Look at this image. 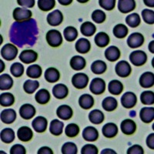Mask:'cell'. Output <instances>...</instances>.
<instances>
[{"mask_svg": "<svg viewBox=\"0 0 154 154\" xmlns=\"http://www.w3.org/2000/svg\"><path fill=\"white\" fill-rule=\"evenodd\" d=\"M126 23L131 28H137V27H138L140 25L141 19H140L139 14H137V13H133V14H130L126 16Z\"/></svg>", "mask_w": 154, "mask_h": 154, "instance_id": "44", "label": "cell"}, {"mask_svg": "<svg viewBox=\"0 0 154 154\" xmlns=\"http://www.w3.org/2000/svg\"><path fill=\"white\" fill-rule=\"evenodd\" d=\"M45 79L48 82L55 83L58 82L60 78V74L59 70L54 67H49L45 72Z\"/></svg>", "mask_w": 154, "mask_h": 154, "instance_id": "27", "label": "cell"}, {"mask_svg": "<svg viewBox=\"0 0 154 154\" xmlns=\"http://www.w3.org/2000/svg\"><path fill=\"white\" fill-rule=\"evenodd\" d=\"M63 21V15L59 9L53 11L47 16V23L52 26H58Z\"/></svg>", "mask_w": 154, "mask_h": 154, "instance_id": "12", "label": "cell"}, {"mask_svg": "<svg viewBox=\"0 0 154 154\" xmlns=\"http://www.w3.org/2000/svg\"><path fill=\"white\" fill-rule=\"evenodd\" d=\"M108 90L112 95L119 96L123 91V85L120 81L113 79L110 81L108 85Z\"/></svg>", "mask_w": 154, "mask_h": 154, "instance_id": "28", "label": "cell"}, {"mask_svg": "<svg viewBox=\"0 0 154 154\" xmlns=\"http://www.w3.org/2000/svg\"><path fill=\"white\" fill-rule=\"evenodd\" d=\"M94 41L96 46L99 47H106L109 43V36L104 32H100L96 35Z\"/></svg>", "mask_w": 154, "mask_h": 154, "instance_id": "32", "label": "cell"}, {"mask_svg": "<svg viewBox=\"0 0 154 154\" xmlns=\"http://www.w3.org/2000/svg\"><path fill=\"white\" fill-rule=\"evenodd\" d=\"M53 94L58 100H63L69 94L68 87L63 83L55 85L53 88Z\"/></svg>", "mask_w": 154, "mask_h": 154, "instance_id": "18", "label": "cell"}, {"mask_svg": "<svg viewBox=\"0 0 154 154\" xmlns=\"http://www.w3.org/2000/svg\"><path fill=\"white\" fill-rule=\"evenodd\" d=\"M140 85L143 88L148 89L153 86L154 85V74L152 72H145L140 75Z\"/></svg>", "mask_w": 154, "mask_h": 154, "instance_id": "15", "label": "cell"}, {"mask_svg": "<svg viewBox=\"0 0 154 154\" xmlns=\"http://www.w3.org/2000/svg\"><path fill=\"white\" fill-rule=\"evenodd\" d=\"M72 83L74 87L76 89H85L89 83V77L86 74L78 72L72 76Z\"/></svg>", "mask_w": 154, "mask_h": 154, "instance_id": "5", "label": "cell"}, {"mask_svg": "<svg viewBox=\"0 0 154 154\" xmlns=\"http://www.w3.org/2000/svg\"><path fill=\"white\" fill-rule=\"evenodd\" d=\"M61 151L63 154H76L78 148L74 143L67 142L63 144Z\"/></svg>", "mask_w": 154, "mask_h": 154, "instance_id": "47", "label": "cell"}, {"mask_svg": "<svg viewBox=\"0 0 154 154\" xmlns=\"http://www.w3.org/2000/svg\"><path fill=\"white\" fill-rule=\"evenodd\" d=\"M130 60L133 65L141 66L147 61V55L142 50H136L130 55Z\"/></svg>", "mask_w": 154, "mask_h": 154, "instance_id": "3", "label": "cell"}, {"mask_svg": "<svg viewBox=\"0 0 154 154\" xmlns=\"http://www.w3.org/2000/svg\"><path fill=\"white\" fill-rule=\"evenodd\" d=\"M39 86V82L36 80L28 79L23 84V89L28 94H32Z\"/></svg>", "mask_w": 154, "mask_h": 154, "instance_id": "43", "label": "cell"}, {"mask_svg": "<svg viewBox=\"0 0 154 154\" xmlns=\"http://www.w3.org/2000/svg\"><path fill=\"white\" fill-rule=\"evenodd\" d=\"M120 129L124 134L132 135L137 130V124L132 119H126L121 123Z\"/></svg>", "mask_w": 154, "mask_h": 154, "instance_id": "17", "label": "cell"}, {"mask_svg": "<svg viewBox=\"0 0 154 154\" xmlns=\"http://www.w3.org/2000/svg\"><path fill=\"white\" fill-rule=\"evenodd\" d=\"M145 38L143 34L140 32H133L127 38V45L132 49L142 46L144 43Z\"/></svg>", "mask_w": 154, "mask_h": 154, "instance_id": "9", "label": "cell"}, {"mask_svg": "<svg viewBox=\"0 0 154 154\" xmlns=\"http://www.w3.org/2000/svg\"><path fill=\"white\" fill-rule=\"evenodd\" d=\"M98 152V148L93 144H86L81 150L82 154H97Z\"/></svg>", "mask_w": 154, "mask_h": 154, "instance_id": "53", "label": "cell"}, {"mask_svg": "<svg viewBox=\"0 0 154 154\" xmlns=\"http://www.w3.org/2000/svg\"><path fill=\"white\" fill-rule=\"evenodd\" d=\"M35 100L39 104H46L50 100V93L46 89H39L35 94Z\"/></svg>", "mask_w": 154, "mask_h": 154, "instance_id": "34", "label": "cell"}, {"mask_svg": "<svg viewBox=\"0 0 154 154\" xmlns=\"http://www.w3.org/2000/svg\"><path fill=\"white\" fill-rule=\"evenodd\" d=\"M63 35L68 42H73L78 37V31L73 26H67L63 31Z\"/></svg>", "mask_w": 154, "mask_h": 154, "instance_id": "41", "label": "cell"}, {"mask_svg": "<svg viewBox=\"0 0 154 154\" xmlns=\"http://www.w3.org/2000/svg\"><path fill=\"white\" fill-rule=\"evenodd\" d=\"M137 97L133 92H126L121 97V104L124 108L131 109L136 106Z\"/></svg>", "mask_w": 154, "mask_h": 154, "instance_id": "8", "label": "cell"}, {"mask_svg": "<svg viewBox=\"0 0 154 154\" xmlns=\"http://www.w3.org/2000/svg\"><path fill=\"white\" fill-rule=\"evenodd\" d=\"M142 17L147 24L152 25L154 23V12L152 9H143L142 11Z\"/></svg>", "mask_w": 154, "mask_h": 154, "instance_id": "51", "label": "cell"}, {"mask_svg": "<svg viewBox=\"0 0 154 154\" xmlns=\"http://www.w3.org/2000/svg\"><path fill=\"white\" fill-rule=\"evenodd\" d=\"M105 153H114V154H116V152H115V151L112 150V149H103V150L102 151L101 154H105Z\"/></svg>", "mask_w": 154, "mask_h": 154, "instance_id": "60", "label": "cell"}, {"mask_svg": "<svg viewBox=\"0 0 154 154\" xmlns=\"http://www.w3.org/2000/svg\"><path fill=\"white\" fill-rule=\"evenodd\" d=\"M153 44H154V41H151L149 44V50L150 51L151 53H154V50H153Z\"/></svg>", "mask_w": 154, "mask_h": 154, "instance_id": "62", "label": "cell"}, {"mask_svg": "<svg viewBox=\"0 0 154 154\" xmlns=\"http://www.w3.org/2000/svg\"><path fill=\"white\" fill-rule=\"evenodd\" d=\"M79 133V126L75 123H69L66 126L65 133L69 138H73L78 136Z\"/></svg>", "mask_w": 154, "mask_h": 154, "instance_id": "46", "label": "cell"}, {"mask_svg": "<svg viewBox=\"0 0 154 154\" xmlns=\"http://www.w3.org/2000/svg\"><path fill=\"white\" fill-rule=\"evenodd\" d=\"M128 32H129V30H128V28L126 27V26H125L124 24H122V23L115 26V27L113 28V30H112L113 35L118 38H125L127 35Z\"/></svg>", "mask_w": 154, "mask_h": 154, "instance_id": "42", "label": "cell"}, {"mask_svg": "<svg viewBox=\"0 0 154 154\" xmlns=\"http://www.w3.org/2000/svg\"><path fill=\"white\" fill-rule=\"evenodd\" d=\"M80 31L85 36H92L96 33V27L91 22H85L81 25Z\"/></svg>", "mask_w": 154, "mask_h": 154, "instance_id": "35", "label": "cell"}, {"mask_svg": "<svg viewBox=\"0 0 154 154\" xmlns=\"http://www.w3.org/2000/svg\"><path fill=\"white\" fill-rule=\"evenodd\" d=\"M140 101L144 105H152L154 103V93L150 90H146L140 95Z\"/></svg>", "mask_w": 154, "mask_h": 154, "instance_id": "45", "label": "cell"}, {"mask_svg": "<svg viewBox=\"0 0 154 154\" xmlns=\"http://www.w3.org/2000/svg\"><path fill=\"white\" fill-rule=\"evenodd\" d=\"M144 4L148 6H150V7H153L154 6V4H153V1H147V0H144L143 1Z\"/></svg>", "mask_w": 154, "mask_h": 154, "instance_id": "61", "label": "cell"}, {"mask_svg": "<svg viewBox=\"0 0 154 154\" xmlns=\"http://www.w3.org/2000/svg\"><path fill=\"white\" fill-rule=\"evenodd\" d=\"M102 106L107 112H112L115 110L118 106L117 100H116L112 96H108L106 97L103 102H102Z\"/></svg>", "mask_w": 154, "mask_h": 154, "instance_id": "31", "label": "cell"}, {"mask_svg": "<svg viewBox=\"0 0 154 154\" xmlns=\"http://www.w3.org/2000/svg\"><path fill=\"white\" fill-rule=\"evenodd\" d=\"M56 5L55 0H38V6L42 11L46 12L53 9Z\"/></svg>", "mask_w": 154, "mask_h": 154, "instance_id": "48", "label": "cell"}, {"mask_svg": "<svg viewBox=\"0 0 154 154\" xmlns=\"http://www.w3.org/2000/svg\"><path fill=\"white\" fill-rule=\"evenodd\" d=\"M46 42L52 47H59L63 43V36L60 31L51 29L47 32L46 35Z\"/></svg>", "mask_w": 154, "mask_h": 154, "instance_id": "1", "label": "cell"}, {"mask_svg": "<svg viewBox=\"0 0 154 154\" xmlns=\"http://www.w3.org/2000/svg\"><path fill=\"white\" fill-rule=\"evenodd\" d=\"M11 154H26V148L23 145L20 144H16V145L12 146L10 149Z\"/></svg>", "mask_w": 154, "mask_h": 154, "instance_id": "54", "label": "cell"}, {"mask_svg": "<svg viewBox=\"0 0 154 154\" xmlns=\"http://www.w3.org/2000/svg\"><path fill=\"white\" fill-rule=\"evenodd\" d=\"M38 154H53V151L49 147L42 146L38 150Z\"/></svg>", "mask_w": 154, "mask_h": 154, "instance_id": "58", "label": "cell"}, {"mask_svg": "<svg viewBox=\"0 0 154 154\" xmlns=\"http://www.w3.org/2000/svg\"><path fill=\"white\" fill-rule=\"evenodd\" d=\"M15 97L10 93H4L0 95V105L3 107L11 106L14 104Z\"/></svg>", "mask_w": 154, "mask_h": 154, "instance_id": "39", "label": "cell"}, {"mask_svg": "<svg viewBox=\"0 0 154 154\" xmlns=\"http://www.w3.org/2000/svg\"><path fill=\"white\" fill-rule=\"evenodd\" d=\"M89 90L95 95H101L106 90V82L101 78H95L89 85Z\"/></svg>", "mask_w": 154, "mask_h": 154, "instance_id": "6", "label": "cell"}, {"mask_svg": "<svg viewBox=\"0 0 154 154\" xmlns=\"http://www.w3.org/2000/svg\"><path fill=\"white\" fill-rule=\"evenodd\" d=\"M140 117L145 123H149L154 119L153 107H144L141 109L140 112Z\"/></svg>", "mask_w": 154, "mask_h": 154, "instance_id": "23", "label": "cell"}, {"mask_svg": "<svg viewBox=\"0 0 154 154\" xmlns=\"http://www.w3.org/2000/svg\"><path fill=\"white\" fill-rule=\"evenodd\" d=\"M12 16L17 23H23L31 19L32 12L29 9L17 7L13 10Z\"/></svg>", "mask_w": 154, "mask_h": 154, "instance_id": "4", "label": "cell"}, {"mask_svg": "<svg viewBox=\"0 0 154 154\" xmlns=\"http://www.w3.org/2000/svg\"><path fill=\"white\" fill-rule=\"evenodd\" d=\"M17 137L22 142H29L32 139L33 132L28 126H22L18 130Z\"/></svg>", "mask_w": 154, "mask_h": 154, "instance_id": "20", "label": "cell"}, {"mask_svg": "<svg viewBox=\"0 0 154 154\" xmlns=\"http://www.w3.org/2000/svg\"><path fill=\"white\" fill-rule=\"evenodd\" d=\"M19 115L23 119L29 120L35 115V108L32 104H23L19 109Z\"/></svg>", "mask_w": 154, "mask_h": 154, "instance_id": "13", "label": "cell"}, {"mask_svg": "<svg viewBox=\"0 0 154 154\" xmlns=\"http://www.w3.org/2000/svg\"><path fill=\"white\" fill-rule=\"evenodd\" d=\"M106 19V13L101 9H96L92 13V19L96 23H103Z\"/></svg>", "mask_w": 154, "mask_h": 154, "instance_id": "50", "label": "cell"}, {"mask_svg": "<svg viewBox=\"0 0 154 154\" xmlns=\"http://www.w3.org/2000/svg\"><path fill=\"white\" fill-rule=\"evenodd\" d=\"M48 121L44 116H37L32 122V126L36 133H42L47 129Z\"/></svg>", "mask_w": 154, "mask_h": 154, "instance_id": "11", "label": "cell"}, {"mask_svg": "<svg viewBox=\"0 0 154 154\" xmlns=\"http://www.w3.org/2000/svg\"><path fill=\"white\" fill-rule=\"evenodd\" d=\"M127 154H143L144 150L143 148L140 145H133L132 146H130L129 149H127Z\"/></svg>", "mask_w": 154, "mask_h": 154, "instance_id": "55", "label": "cell"}, {"mask_svg": "<svg viewBox=\"0 0 154 154\" xmlns=\"http://www.w3.org/2000/svg\"><path fill=\"white\" fill-rule=\"evenodd\" d=\"M136 2L134 0H119L118 2V9L122 13H128L134 10Z\"/></svg>", "mask_w": 154, "mask_h": 154, "instance_id": "21", "label": "cell"}, {"mask_svg": "<svg viewBox=\"0 0 154 154\" xmlns=\"http://www.w3.org/2000/svg\"><path fill=\"white\" fill-rule=\"evenodd\" d=\"M94 98L89 94L82 95L79 99V106L84 109H89L92 108L94 105Z\"/></svg>", "mask_w": 154, "mask_h": 154, "instance_id": "29", "label": "cell"}, {"mask_svg": "<svg viewBox=\"0 0 154 154\" xmlns=\"http://www.w3.org/2000/svg\"><path fill=\"white\" fill-rule=\"evenodd\" d=\"M58 2H59V3H60L63 5H68L72 3V0H66V1L65 0H59Z\"/></svg>", "mask_w": 154, "mask_h": 154, "instance_id": "59", "label": "cell"}, {"mask_svg": "<svg viewBox=\"0 0 154 154\" xmlns=\"http://www.w3.org/2000/svg\"><path fill=\"white\" fill-rule=\"evenodd\" d=\"M19 59L25 64H30L36 61L38 59V54L32 49H26L20 53Z\"/></svg>", "mask_w": 154, "mask_h": 154, "instance_id": "10", "label": "cell"}, {"mask_svg": "<svg viewBox=\"0 0 154 154\" xmlns=\"http://www.w3.org/2000/svg\"><path fill=\"white\" fill-rule=\"evenodd\" d=\"M121 53L118 47L115 46H109L105 51V57L110 62H115L120 58Z\"/></svg>", "mask_w": 154, "mask_h": 154, "instance_id": "24", "label": "cell"}, {"mask_svg": "<svg viewBox=\"0 0 154 154\" xmlns=\"http://www.w3.org/2000/svg\"><path fill=\"white\" fill-rule=\"evenodd\" d=\"M107 66L105 62L102 60H96L93 62L91 65L92 72L96 75H100L103 74L106 71Z\"/></svg>", "mask_w": 154, "mask_h": 154, "instance_id": "38", "label": "cell"}, {"mask_svg": "<svg viewBox=\"0 0 154 154\" xmlns=\"http://www.w3.org/2000/svg\"><path fill=\"white\" fill-rule=\"evenodd\" d=\"M15 137H16V135H15L14 130L11 128H5L1 131L0 138L4 143H11L14 141Z\"/></svg>", "mask_w": 154, "mask_h": 154, "instance_id": "30", "label": "cell"}, {"mask_svg": "<svg viewBox=\"0 0 154 154\" xmlns=\"http://www.w3.org/2000/svg\"><path fill=\"white\" fill-rule=\"evenodd\" d=\"M13 86V79L9 74L0 75V90H8Z\"/></svg>", "mask_w": 154, "mask_h": 154, "instance_id": "37", "label": "cell"}, {"mask_svg": "<svg viewBox=\"0 0 154 154\" xmlns=\"http://www.w3.org/2000/svg\"><path fill=\"white\" fill-rule=\"evenodd\" d=\"M102 133L104 137L108 139L115 137L118 133L117 126L113 123H108L105 124L102 129Z\"/></svg>", "mask_w": 154, "mask_h": 154, "instance_id": "22", "label": "cell"}, {"mask_svg": "<svg viewBox=\"0 0 154 154\" xmlns=\"http://www.w3.org/2000/svg\"><path fill=\"white\" fill-rule=\"evenodd\" d=\"M90 49H91V44L86 38H79L75 43V50L81 54H86L89 53Z\"/></svg>", "mask_w": 154, "mask_h": 154, "instance_id": "25", "label": "cell"}, {"mask_svg": "<svg viewBox=\"0 0 154 154\" xmlns=\"http://www.w3.org/2000/svg\"><path fill=\"white\" fill-rule=\"evenodd\" d=\"M82 137L86 141L94 142L99 138L98 130L93 126H86L82 131Z\"/></svg>", "mask_w": 154, "mask_h": 154, "instance_id": "16", "label": "cell"}, {"mask_svg": "<svg viewBox=\"0 0 154 154\" xmlns=\"http://www.w3.org/2000/svg\"><path fill=\"white\" fill-rule=\"evenodd\" d=\"M99 3L103 9L111 11L115 8L116 0H100Z\"/></svg>", "mask_w": 154, "mask_h": 154, "instance_id": "52", "label": "cell"}, {"mask_svg": "<svg viewBox=\"0 0 154 154\" xmlns=\"http://www.w3.org/2000/svg\"><path fill=\"white\" fill-rule=\"evenodd\" d=\"M1 120L5 124H11L16 120V112L13 109H5L1 112Z\"/></svg>", "mask_w": 154, "mask_h": 154, "instance_id": "19", "label": "cell"}, {"mask_svg": "<svg viewBox=\"0 0 154 154\" xmlns=\"http://www.w3.org/2000/svg\"><path fill=\"white\" fill-rule=\"evenodd\" d=\"M17 3L21 6L32 8L35 5V0H18Z\"/></svg>", "mask_w": 154, "mask_h": 154, "instance_id": "56", "label": "cell"}, {"mask_svg": "<svg viewBox=\"0 0 154 154\" xmlns=\"http://www.w3.org/2000/svg\"><path fill=\"white\" fill-rule=\"evenodd\" d=\"M10 72L16 78L22 76L24 72V66L19 63H13L10 67Z\"/></svg>", "mask_w": 154, "mask_h": 154, "instance_id": "49", "label": "cell"}, {"mask_svg": "<svg viewBox=\"0 0 154 154\" xmlns=\"http://www.w3.org/2000/svg\"><path fill=\"white\" fill-rule=\"evenodd\" d=\"M115 71L116 73L117 74L119 77L126 78L131 74L132 68L128 62L122 60L116 65Z\"/></svg>", "mask_w": 154, "mask_h": 154, "instance_id": "7", "label": "cell"}, {"mask_svg": "<svg viewBox=\"0 0 154 154\" xmlns=\"http://www.w3.org/2000/svg\"><path fill=\"white\" fill-rule=\"evenodd\" d=\"M42 68L39 65L34 64L27 68L26 75L32 79H38L42 75Z\"/></svg>", "mask_w": 154, "mask_h": 154, "instance_id": "40", "label": "cell"}, {"mask_svg": "<svg viewBox=\"0 0 154 154\" xmlns=\"http://www.w3.org/2000/svg\"><path fill=\"white\" fill-rule=\"evenodd\" d=\"M64 123L59 119H53L50 123L49 131L54 136H60L63 133Z\"/></svg>", "mask_w": 154, "mask_h": 154, "instance_id": "36", "label": "cell"}, {"mask_svg": "<svg viewBox=\"0 0 154 154\" xmlns=\"http://www.w3.org/2000/svg\"><path fill=\"white\" fill-rule=\"evenodd\" d=\"M0 63H1V69H0V72H2L4 70V69H5V64L2 62V60H0Z\"/></svg>", "mask_w": 154, "mask_h": 154, "instance_id": "63", "label": "cell"}, {"mask_svg": "<svg viewBox=\"0 0 154 154\" xmlns=\"http://www.w3.org/2000/svg\"><path fill=\"white\" fill-rule=\"evenodd\" d=\"M72 108L68 105H61L56 109V115L60 119L63 120H69L72 118Z\"/></svg>", "mask_w": 154, "mask_h": 154, "instance_id": "14", "label": "cell"}, {"mask_svg": "<svg viewBox=\"0 0 154 154\" xmlns=\"http://www.w3.org/2000/svg\"><path fill=\"white\" fill-rule=\"evenodd\" d=\"M18 54V49L13 44L7 43L2 46L1 49V56L4 60L12 61L15 60Z\"/></svg>", "mask_w": 154, "mask_h": 154, "instance_id": "2", "label": "cell"}, {"mask_svg": "<svg viewBox=\"0 0 154 154\" xmlns=\"http://www.w3.org/2000/svg\"><path fill=\"white\" fill-rule=\"evenodd\" d=\"M89 119L92 123L99 125L104 121V114L100 109H93L89 114Z\"/></svg>", "mask_w": 154, "mask_h": 154, "instance_id": "33", "label": "cell"}, {"mask_svg": "<svg viewBox=\"0 0 154 154\" xmlns=\"http://www.w3.org/2000/svg\"><path fill=\"white\" fill-rule=\"evenodd\" d=\"M70 66L73 70L79 71L86 67V62L84 58L80 56H74L70 60Z\"/></svg>", "mask_w": 154, "mask_h": 154, "instance_id": "26", "label": "cell"}, {"mask_svg": "<svg viewBox=\"0 0 154 154\" xmlns=\"http://www.w3.org/2000/svg\"><path fill=\"white\" fill-rule=\"evenodd\" d=\"M146 145L149 149H154V133H150L146 138Z\"/></svg>", "mask_w": 154, "mask_h": 154, "instance_id": "57", "label": "cell"}]
</instances>
